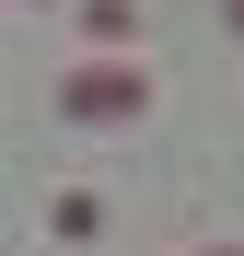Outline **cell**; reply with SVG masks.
<instances>
[{
    "label": "cell",
    "mask_w": 244,
    "mask_h": 256,
    "mask_svg": "<svg viewBox=\"0 0 244 256\" xmlns=\"http://www.w3.org/2000/svg\"><path fill=\"white\" fill-rule=\"evenodd\" d=\"M70 12H81V35H105V47L140 35V0H70Z\"/></svg>",
    "instance_id": "cell-2"
},
{
    "label": "cell",
    "mask_w": 244,
    "mask_h": 256,
    "mask_svg": "<svg viewBox=\"0 0 244 256\" xmlns=\"http://www.w3.org/2000/svg\"><path fill=\"white\" fill-rule=\"evenodd\" d=\"M70 105L81 116H128L140 105V70H70Z\"/></svg>",
    "instance_id": "cell-1"
}]
</instances>
